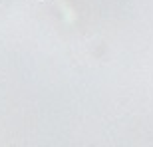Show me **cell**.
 <instances>
[{
	"instance_id": "obj_1",
	"label": "cell",
	"mask_w": 153,
	"mask_h": 147,
	"mask_svg": "<svg viewBox=\"0 0 153 147\" xmlns=\"http://www.w3.org/2000/svg\"><path fill=\"white\" fill-rule=\"evenodd\" d=\"M38 2H44V0H38Z\"/></svg>"
}]
</instances>
